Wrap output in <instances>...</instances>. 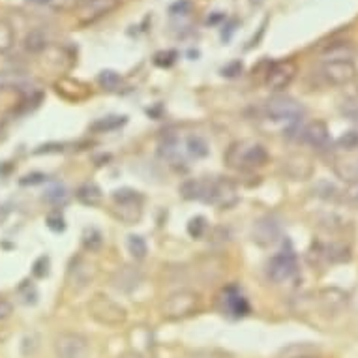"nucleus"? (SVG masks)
<instances>
[{
	"label": "nucleus",
	"instance_id": "obj_1",
	"mask_svg": "<svg viewBox=\"0 0 358 358\" xmlns=\"http://www.w3.org/2000/svg\"><path fill=\"white\" fill-rule=\"evenodd\" d=\"M226 163L232 169L252 171L268 163V152L263 145L253 141H237L226 152Z\"/></svg>",
	"mask_w": 358,
	"mask_h": 358
},
{
	"label": "nucleus",
	"instance_id": "obj_2",
	"mask_svg": "<svg viewBox=\"0 0 358 358\" xmlns=\"http://www.w3.org/2000/svg\"><path fill=\"white\" fill-rule=\"evenodd\" d=\"M199 292L192 291V289H180V291H175L167 297L163 308H161V313L166 319L179 321V319L192 317L193 313L199 312Z\"/></svg>",
	"mask_w": 358,
	"mask_h": 358
},
{
	"label": "nucleus",
	"instance_id": "obj_3",
	"mask_svg": "<svg viewBox=\"0 0 358 358\" xmlns=\"http://www.w3.org/2000/svg\"><path fill=\"white\" fill-rule=\"evenodd\" d=\"M88 313L94 321L106 326H120L126 323L128 312L124 306L109 299L107 295H94L88 302Z\"/></svg>",
	"mask_w": 358,
	"mask_h": 358
},
{
	"label": "nucleus",
	"instance_id": "obj_4",
	"mask_svg": "<svg viewBox=\"0 0 358 358\" xmlns=\"http://www.w3.org/2000/svg\"><path fill=\"white\" fill-rule=\"evenodd\" d=\"M266 119L295 128L304 117V107L289 96H274L265 106Z\"/></svg>",
	"mask_w": 358,
	"mask_h": 358
},
{
	"label": "nucleus",
	"instance_id": "obj_5",
	"mask_svg": "<svg viewBox=\"0 0 358 358\" xmlns=\"http://www.w3.org/2000/svg\"><path fill=\"white\" fill-rule=\"evenodd\" d=\"M57 358H88L90 357V344L85 336L77 332H62L54 338L53 344Z\"/></svg>",
	"mask_w": 358,
	"mask_h": 358
},
{
	"label": "nucleus",
	"instance_id": "obj_6",
	"mask_svg": "<svg viewBox=\"0 0 358 358\" xmlns=\"http://www.w3.org/2000/svg\"><path fill=\"white\" fill-rule=\"evenodd\" d=\"M357 66L352 64V60L336 59L325 60L321 68L323 79L332 86H345L357 79Z\"/></svg>",
	"mask_w": 358,
	"mask_h": 358
},
{
	"label": "nucleus",
	"instance_id": "obj_7",
	"mask_svg": "<svg viewBox=\"0 0 358 358\" xmlns=\"http://www.w3.org/2000/svg\"><path fill=\"white\" fill-rule=\"evenodd\" d=\"M297 73H299V66H297L295 60H278L266 72V86L270 90H274V92H281L295 81Z\"/></svg>",
	"mask_w": 358,
	"mask_h": 358
},
{
	"label": "nucleus",
	"instance_id": "obj_8",
	"mask_svg": "<svg viewBox=\"0 0 358 358\" xmlns=\"http://www.w3.org/2000/svg\"><path fill=\"white\" fill-rule=\"evenodd\" d=\"M297 272H299V265H297V257L291 252L278 253L268 263V278L272 279L274 284H286L295 278Z\"/></svg>",
	"mask_w": 358,
	"mask_h": 358
},
{
	"label": "nucleus",
	"instance_id": "obj_9",
	"mask_svg": "<svg viewBox=\"0 0 358 358\" xmlns=\"http://www.w3.org/2000/svg\"><path fill=\"white\" fill-rule=\"evenodd\" d=\"M119 6V0H81L77 4V19L81 25L96 23Z\"/></svg>",
	"mask_w": 358,
	"mask_h": 358
},
{
	"label": "nucleus",
	"instance_id": "obj_10",
	"mask_svg": "<svg viewBox=\"0 0 358 358\" xmlns=\"http://www.w3.org/2000/svg\"><path fill=\"white\" fill-rule=\"evenodd\" d=\"M113 199L117 203V208H119V218L132 226L135 221H139L141 218V203L139 195L133 190H117L113 193Z\"/></svg>",
	"mask_w": 358,
	"mask_h": 358
},
{
	"label": "nucleus",
	"instance_id": "obj_11",
	"mask_svg": "<svg viewBox=\"0 0 358 358\" xmlns=\"http://www.w3.org/2000/svg\"><path fill=\"white\" fill-rule=\"evenodd\" d=\"M281 232V226L274 216H263L253 223L252 239L255 244L259 246H270L279 239Z\"/></svg>",
	"mask_w": 358,
	"mask_h": 358
},
{
	"label": "nucleus",
	"instance_id": "obj_12",
	"mask_svg": "<svg viewBox=\"0 0 358 358\" xmlns=\"http://www.w3.org/2000/svg\"><path fill=\"white\" fill-rule=\"evenodd\" d=\"M302 139L317 150H328L332 143L330 130L323 120H313L302 130Z\"/></svg>",
	"mask_w": 358,
	"mask_h": 358
},
{
	"label": "nucleus",
	"instance_id": "obj_13",
	"mask_svg": "<svg viewBox=\"0 0 358 358\" xmlns=\"http://www.w3.org/2000/svg\"><path fill=\"white\" fill-rule=\"evenodd\" d=\"M141 281H143V274L135 266H122L113 274V279H111L113 287L124 292H132L133 289H137Z\"/></svg>",
	"mask_w": 358,
	"mask_h": 358
},
{
	"label": "nucleus",
	"instance_id": "obj_14",
	"mask_svg": "<svg viewBox=\"0 0 358 358\" xmlns=\"http://www.w3.org/2000/svg\"><path fill=\"white\" fill-rule=\"evenodd\" d=\"M180 193L182 197L192 201H205L210 203V193H212V180L203 179V180H188L180 186Z\"/></svg>",
	"mask_w": 358,
	"mask_h": 358
},
{
	"label": "nucleus",
	"instance_id": "obj_15",
	"mask_svg": "<svg viewBox=\"0 0 358 358\" xmlns=\"http://www.w3.org/2000/svg\"><path fill=\"white\" fill-rule=\"evenodd\" d=\"M221 304H223V312L232 315V317H242L246 313L250 312V306L246 302V299L240 295L235 287H229L226 291L221 292Z\"/></svg>",
	"mask_w": 358,
	"mask_h": 358
},
{
	"label": "nucleus",
	"instance_id": "obj_16",
	"mask_svg": "<svg viewBox=\"0 0 358 358\" xmlns=\"http://www.w3.org/2000/svg\"><path fill=\"white\" fill-rule=\"evenodd\" d=\"M57 92L70 101H83L90 96V90L83 83L73 79H62L57 83Z\"/></svg>",
	"mask_w": 358,
	"mask_h": 358
},
{
	"label": "nucleus",
	"instance_id": "obj_17",
	"mask_svg": "<svg viewBox=\"0 0 358 358\" xmlns=\"http://www.w3.org/2000/svg\"><path fill=\"white\" fill-rule=\"evenodd\" d=\"M47 46H49V38H47V34L43 30H40V28L30 30L27 34V38H25V49H27L28 53H41V51H46Z\"/></svg>",
	"mask_w": 358,
	"mask_h": 358
},
{
	"label": "nucleus",
	"instance_id": "obj_18",
	"mask_svg": "<svg viewBox=\"0 0 358 358\" xmlns=\"http://www.w3.org/2000/svg\"><path fill=\"white\" fill-rule=\"evenodd\" d=\"M77 199L86 206H96L101 201V190L96 184H85L77 190Z\"/></svg>",
	"mask_w": 358,
	"mask_h": 358
},
{
	"label": "nucleus",
	"instance_id": "obj_19",
	"mask_svg": "<svg viewBox=\"0 0 358 358\" xmlns=\"http://www.w3.org/2000/svg\"><path fill=\"white\" fill-rule=\"evenodd\" d=\"M15 46V34L12 25L8 21L0 19V54L12 51V47Z\"/></svg>",
	"mask_w": 358,
	"mask_h": 358
},
{
	"label": "nucleus",
	"instance_id": "obj_20",
	"mask_svg": "<svg viewBox=\"0 0 358 358\" xmlns=\"http://www.w3.org/2000/svg\"><path fill=\"white\" fill-rule=\"evenodd\" d=\"M126 124V117H106V119L98 120V122H94L90 130L92 132H113L117 128L124 126Z\"/></svg>",
	"mask_w": 358,
	"mask_h": 358
},
{
	"label": "nucleus",
	"instance_id": "obj_21",
	"mask_svg": "<svg viewBox=\"0 0 358 358\" xmlns=\"http://www.w3.org/2000/svg\"><path fill=\"white\" fill-rule=\"evenodd\" d=\"M98 83L101 85V88L106 90H117L122 85V77L119 73L113 72V70H103V72L98 75Z\"/></svg>",
	"mask_w": 358,
	"mask_h": 358
},
{
	"label": "nucleus",
	"instance_id": "obj_22",
	"mask_svg": "<svg viewBox=\"0 0 358 358\" xmlns=\"http://www.w3.org/2000/svg\"><path fill=\"white\" fill-rule=\"evenodd\" d=\"M103 244V239H101V232L98 229H86L85 235H83V246H85L88 252H98Z\"/></svg>",
	"mask_w": 358,
	"mask_h": 358
},
{
	"label": "nucleus",
	"instance_id": "obj_23",
	"mask_svg": "<svg viewBox=\"0 0 358 358\" xmlns=\"http://www.w3.org/2000/svg\"><path fill=\"white\" fill-rule=\"evenodd\" d=\"M128 250H130V253H132L135 259H145L146 252H148L145 239L139 237V235H132V237H128Z\"/></svg>",
	"mask_w": 358,
	"mask_h": 358
},
{
	"label": "nucleus",
	"instance_id": "obj_24",
	"mask_svg": "<svg viewBox=\"0 0 358 358\" xmlns=\"http://www.w3.org/2000/svg\"><path fill=\"white\" fill-rule=\"evenodd\" d=\"M188 152L192 154L193 158H205L206 154H208V145H206L203 137L193 135V137L188 139Z\"/></svg>",
	"mask_w": 358,
	"mask_h": 358
},
{
	"label": "nucleus",
	"instance_id": "obj_25",
	"mask_svg": "<svg viewBox=\"0 0 358 358\" xmlns=\"http://www.w3.org/2000/svg\"><path fill=\"white\" fill-rule=\"evenodd\" d=\"M66 197H68V193L62 186L53 188V190H49V192L43 195V199H46L47 203H53V205H60V203H64Z\"/></svg>",
	"mask_w": 358,
	"mask_h": 358
},
{
	"label": "nucleus",
	"instance_id": "obj_26",
	"mask_svg": "<svg viewBox=\"0 0 358 358\" xmlns=\"http://www.w3.org/2000/svg\"><path fill=\"white\" fill-rule=\"evenodd\" d=\"M206 229V221L205 218H201V216H197V218H193L190 223H188V232L192 235L193 239H199L201 235L205 232Z\"/></svg>",
	"mask_w": 358,
	"mask_h": 358
},
{
	"label": "nucleus",
	"instance_id": "obj_27",
	"mask_svg": "<svg viewBox=\"0 0 358 358\" xmlns=\"http://www.w3.org/2000/svg\"><path fill=\"white\" fill-rule=\"evenodd\" d=\"M338 145L341 146V148H345V150H355V148H358V133L347 132L344 137L338 141Z\"/></svg>",
	"mask_w": 358,
	"mask_h": 358
},
{
	"label": "nucleus",
	"instance_id": "obj_28",
	"mask_svg": "<svg viewBox=\"0 0 358 358\" xmlns=\"http://www.w3.org/2000/svg\"><path fill=\"white\" fill-rule=\"evenodd\" d=\"M47 223H49V227L54 229V231H62V229H64V218H62L60 214L49 216V218H47Z\"/></svg>",
	"mask_w": 358,
	"mask_h": 358
},
{
	"label": "nucleus",
	"instance_id": "obj_29",
	"mask_svg": "<svg viewBox=\"0 0 358 358\" xmlns=\"http://www.w3.org/2000/svg\"><path fill=\"white\" fill-rule=\"evenodd\" d=\"M12 312H14V306L10 304L8 300L0 299V321H4V319L10 317Z\"/></svg>",
	"mask_w": 358,
	"mask_h": 358
},
{
	"label": "nucleus",
	"instance_id": "obj_30",
	"mask_svg": "<svg viewBox=\"0 0 358 358\" xmlns=\"http://www.w3.org/2000/svg\"><path fill=\"white\" fill-rule=\"evenodd\" d=\"M240 72H242V64L240 62H232L227 68H223V75H227V77H235Z\"/></svg>",
	"mask_w": 358,
	"mask_h": 358
},
{
	"label": "nucleus",
	"instance_id": "obj_31",
	"mask_svg": "<svg viewBox=\"0 0 358 358\" xmlns=\"http://www.w3.org/2000/svg\"><path fill=\"white\" fill-rule=\"evenodd\" d=\"M28 2L38 4V6H49V4H53V2H57V0H28Z\"/></svg>",
	"mask_w": 358,
	"mask_h": 358
},
{
	"label": "nucleus",
	"instance_id": "obj_32",
	"mask_svg": "<svg viewBox=\"0 0 358 358\" xmlns=\"http://www.w3.org/2000/svg\"><path fill=\"white\" fill-rule=\"evenodd\" d=\"M295 358H310V357H295Z\"/></svg>",
	"mask_w": 358,
	"mask_h": 358
},
{
	"label": "nucleus",
	"instance_id": "obj_33",
	"mask_svg": "<svg viewBox=\"0 0 358 358\" xmlns=\"http://www.w3.org/2000/svg\"><path fill=\"white\" fill-rule=\"evenodd\" d=\"M126 358H141V357H126Z\"/></svg>",
	"mask_w": 358,
	"mask_h": 358
}]
</instances>
